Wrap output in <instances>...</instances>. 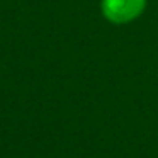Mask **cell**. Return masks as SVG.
Masks as SVG:
<instances>
[{"instance_id":"cell-1","label":"cell","mask_w":158,"mask_h":158,"mask_svg":"<svg viewBox=\"0 0 158 158\" xmlns=\"http://www.w3.org/2000/svg\"><path fill=\"white\" fill-rule=\"evenodd\" d=\"M144 9V0H104L102 2V10L109 21L124 24L143 12Z\"/></svg>"}]
</instances>
